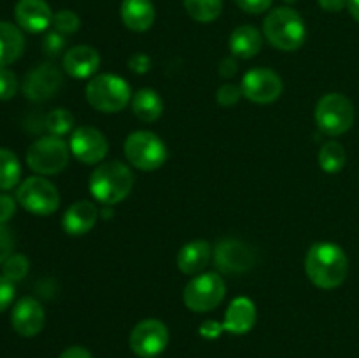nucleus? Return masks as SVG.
Wrapping results in <instances>:
<instances>
[{
  "mask_svg": "<svg viewBox=\"0 0 359 358\" xmlns=\"http://www.w3.org/2000/svg\"><path fill=\"white\" fill-rule=\"evenodd\" d=\"M305 272L312 284L323 290L339 288L349 274V260L333 242H316L305 256Z\"/></svg>",
  "mask_w": 359,
  "mask_h": 358,
  "instance_id": "nucleus-1",
  "label": "nucleus"
},
{
  "mask_svg": "<svg viewBox=\"0 0 359 358\" xmlns=\"http://www.w3.org/2000/svg\"><path fill=\"white\" fill-rule=\"evenodd\" d=\"M133 188V174L125 164L118 160L104 161L90 178V192L97 202L116 206L130 195Z\"/></svg>",
  "mask_w": 359,
  "mask_h": 358,
  "instance_id": "nucleus-2",
  "label": "nucleus"
},
{
  "mask_svg": "<svg viewBox=\"0 0 359 358\" xmlns=\"http://www.w3.org/2000/svg\"><path fill=\"white\" fill-rule=\"evenodd\" d=\"M265 39L280 51H297L307 37L304 18L291 7H277L270 11L263 21Z\"/></svg>",
  "mask_w": 359,
  "mask_h": 358,
  "instance_id": "nucleus-3",
  "label": "nucleus"
},
{
  "mask_svg": "<svg viewBox=\"0 0 359 358\" xmlns=\"http://www.w3.org/2000/svg\"><path fill=\"white\" fill-rule=\"evenodd\" d=\"M86 100L100 112H119L132 102V90L116 74H97L86 84Z\"/></svg>",
  "mask_w": 359,
  "mask_h": 358,
  "instance_id": "nucleus-4",
  "label": "nucleus"
},
{
  "mask_svg": "<svg viewBox=\"0 0 359 358\" xmlns=\"http://www.w3.org/2000/svg\"><path fill=\"white\" fill-rule=\"evenodd\" d=\"M125 157L139 171H156L167 161L168 151L163 140L153 132L137 130L125 140Z\"/></svg>",
  "mask_w": 359,
  "mask_h": 358,
  "instance_id": "nucleus-5",
  "label": "nucleus"
},
{
  "mask_svg": "<svg viewBox=\"0 0 359 358\" xmlns=\"http://www.w3.org/2000/svg\"><path fill=\"white\" fill-rule=\"evenodd\" d=\"M70 147L62 137L46 135L35 140L27 151V164L34 172L53 175L69 165Z\"/></svg>",
  "mask_w": 359,
  "mask_h": 358,
  "instance_id": "nucleus-6",
  "label": "nucleus"
},
{
  "mask_svg": "<svg viewBox=\"0 0 359 358\" xmlns=\"http://www.w3.org/2000/svg\"><path fill=\"white\" fill-rule=\"evenodd\" d=\"M316 123L326 135H342L354 123V105L346 95L328 93L316 105Z\"/></svg>",
  "mask_w": 359,
  "mask_h": 358,
  "instance_id": "nucleus-7",
  "label": "nucleus"
},
{
  "mask_svg": "<svg viewBox=\"0 0 359 358\" xmlns=\"http://www.w3.org/2000/svg\"><path fill=\"white\" fill-rule=\"evenodd\" d=\"M226 295V284L216 272L198 274L184 288L182 300L193 312H209L223 302Z\"/></svg>",
  "mask_w": 359,
  "mask_h": 358,
  "instance_id": "nucleus-8",
  "label": "nucleus"
},
{
  "mask_svg": "<svg viewBox=\"0 0 359 358\" xmlns=\"http://www.w3.org/2000/svg\"><path fill=\"white\" fill-rule=\"evenodd\" d=\"M16 200L25 211L37 216H49L60 207V193L56 186L41 175L25 179L16 192Z\"/></svg>",
  "mask_w": 359,
  "mask_h": 358,
  "instance_id": "nucleus-9",
  "label": "nucleus"
},
{
  "mask_svg": "<svg viewBox=\"0 0 359 358\" xmlns=\"http://www.w3.org/2000/svg\"><path fill=\"white\" fill-rule=\"evenodd\" d=\"M168 346V329L154 318L142 319L130 333V347L139 358H154Z\"/></svg>",
  "mask_w": 359,
  "mask_h": 358,
  "instance_id": "nucleus-10",
  "label": "nucleus"
},
{
  "mask_svg": "<svg viewBox=\"0 0 359 358\" xmlns=\"http://www.w3.org/2000/svg\"><path fill=\"white\" fill-rule=\"evenodd\" d=\"M241 90L255 104H272L283 95V79L270 69H252L242 77Z\"/></svg>",
  "mask_w": 359,
  "mask_h": 358,
  "instance_id": "nucleus-11",
  "label": "nucleus"
},
{
  "mask_svg": "<svg viewBox=\"0 0 359 358\" xmlns=\"http://www.w3.org/2000/svg\"><path fill=\"white\" fill-rule=\"evenodd\" d=\"M214 262L224 274H242L255 267L256 251L237 239H224L214 249Z\"/></svg>",
  "mask_w": 359,
  "mask_h": 358,
  "instance_id": "nucleus-12",
  "label": "nucleus"
},
{
  "mask_svg": "<svg viewBox=\"0 0 359 358\" xmlns=\"http://www.w3.org/2000/svg\"><path fill=\"white\" fill-rule=\"evenodd\" d=\"M70 153L86 165L100 164L109 151V142L100 130L93 126H79L70 137Z\"/></svg>",
  "mask_w": 359,
  "mask_h": 358,
  "instance_id": "nucleus-13",
  "label": "nucleus"
},
{
  "mask_svg": "<svg viewBox=\"0 0 359 358\" xmlns=\"http://www.w3.org/2000/svg\"><path fill=\"white\" fill-rule=\"evenodd\" d=\"M62 83V72L51 63H42L25 77L23 93L32 102H44L58 93Z\"/></svg>",
  "mask_w": 359,
  "mask_h": 358,
  "instance_id": "nucleus-14",
  "label": "nucleus"
},
{
  "mask_svg": "<svg viewBox=\"0 0 359 358\" xmlns=\"http://www.w3.org/2000/svg\"><path fill=\"white\" fill-rule=\"evenodd\" d=\"M46 323V312L41 302L23 297L16 302L11 312V325L21 337H34L41 333Z\"/></svg>",
  "mask_w": 359,
  "mask_h": 358,
  "instance_id": "nucleus-15",
  "label": "nucleus"
},
{
  "mask_svg": "<svg viewBox=\"0 0 359 358\" xmlns=\"http://www.w3.org/2000/svg\"><path fill=\"white\" fill-rule=\"evenodd\" d=\"M14 18L20 28L30 34H41L51 27L55 14L46 0H18Z\"/></svg>",
  "mask_w": 359,
  "mask_h": 358,
  "instance_id": "nucleus-16",
  "label": "nucleus"
},
{
  "mask_svg": "<svg viewBox=\"0 0 359 358\" xmlns=\"http://www.w3.org/2000/svg\"><path fill=\"white\" fill-rule=\"evenodd\" d=\"M100 55L91 46H74L63 55V70L76 79H88L97 74Z\"/></svg>",
  "mask_w": 359,
  "mask_h": 358,
  "instance_id": "nucleus-17",
  "label": "nucleus"
},
{
  "mask_svg": "<svg viewBox=\"0 0 359 358\" xmlns=\"http://www.w3.org/2000/svg\"><path fill=\"white\" fill-rule=\"evenodd\" d=\"M98 216H100V211L90 200L74 202L63 214V230H65V234L72 235V237L86 235L97 225Z\"/></svg>",
  "mask_w": 359,
  "mask_h": 358,
  "instance_id": "nucleus-18",
  "label": "nucleus"
},
{
  "mask_svg": "<svg viewBox=\"0 0 359 358\" xmlns=\"http://www.w3.org/2000/svg\"><path fill=\"white\" fill-rule=\"evenodd\" d=\"M256 305L251 298L238 297L228 305L226 314H224L223 332L235 333V336H244L255 326L256 323Z\"/></svg>",
  "mask_w": 359,
  "mask_h": 358,
  "instance_id": "nucleus-19",
  "label": "nucleus"
},
{
  "mask_svg": "<svg viewBox=\"0 0 359 358\" xmlns=\"http://www.w3.org/2000/svg\"><path fill=\"white\" fill-rule=\"evenodd\" d=\"M119 14L128 30L146 32L153 27L156 11L151 0H123Z\"/></svg>",
  "mask_w": 359,
  "mask_h": 358,
  "instance_id": "nucleus-20",
  "label": "nucleus"
},
{
  "mask_svg": "<svg viewBox=\"0 0 359 358\" xmlns=\"http://www.w3.org/2000/svg\"><path fill=\"white\" fill-rule=\"evenodd\" d=\"M212 256V248L207 241H191L181 248L177 255V267L186 276H198Z\"/></svg>",
  "mask_w": 359,
  "mask_h": 358,
  "instance_id": "nucleus-21",
  "label": "nucleus"
},
{
  "mask_svg": "<svg viewBox=\"0 0 359 358\" xmlns=\"http://www.w3.org/2000/svg\"><path fill=\"white\" fill-rule=\"evenodd\" d=\"M263 46V35L258 28L251 25H242L235 28L230 35V51L235 58L249 60L255 58Z\"/></svg>",
  "mask_w": 359,
  "mask_h": 358,
  "instance_id": "nucleus-22",
  "label": "nucleus"
},
{
  "mask_svg": "<svg viewBox=\"0 0 359 358\" xmlns=\"http://www.w3.org/2000/svg\"><path fill=\"white\" fill-rule=\"evenodd\" d=\"M25 49V37L20 28L7 21H0V67L16 62Z\"/></svg>",
  "mask_w": 359,
  "mask_h": 358,
  "instance_id": "nucleus-23",
  "label": "nucleus"
},
{
  "mask_svg": "<svg viewBox=\"0 0 359 358\" xmlns=\"http://www.w3.org/2000/svg\"><path fill=\"white\" fill-rule=\"evenodd\" d=\"M132 111L140 121L153 123L163 112V100L158 91L151 90V88H142L135 95H132Z\"/></svg>",
  "mask_w": 359,
  "mask_h": 358,
  "instance_id": "nucleus-24",
  "label": "nucleus"
},
{
  "mask_svg": "<svg viewBox=\"0 0 359 358\" xmlns=\"http://www.w3.org/2000/svg\"><path fill=\"white\" fill-rule=\"evenodd\" d=\"M21 165L16 154L7 147H0V190L7 192L20 183Z\"/></svg>",
  "mask_w": 359,
  "mask_h": 358,
  "instance_id": "nucleus-25",
  "label": "nucleus"
},
{
  "mask_svg": "<svg viewBox=\"0 0 359 358\" xmlns=\"http://www.w3.org/2000/svg\"><path fill=\"white\" fill-rule=\"evenodd\" d=\"M318 160L323 171L328 172V174H337L346 165L347 154L342 144L337 142V140H330V142L323 144Z\"/></svg>",
  "mask_w": 359,
  "mask_h": 358,
  "instance_id": "nucleus-26",
  "label": "nucleus"
},
{
  "mask_svg": "<svg viewBox=\"0 0 359 358\" xmlns=\"http://www.w3.org/2000/svg\"><path fill=\"white\" fill-rule=\"evenodd\" d=\"M189 16L198 23H210L217 20L223 11V0H184Z\"/></svg>",
  "mask_w": 359,
  "mask_h": 358,
  "instance_id": "nucleus-27",
  "label": "nucleus"
},
{
  "mask_svg": "<svg viewBox=\"0 0 359 358\" xmlns=\"http://www.w3.org/2000/svg\"><path fill=\"white\" fill-rule=\"evenodd\" d=\"M74 126V116L67 109H55L46 116V128H48L49 135L63 137L72 130Z\"/></svg>",
  "mask_w": 359,
  "mask_h": 358,
  "instance_id": "nucleus-28",
  "label": "nucleus"
},
{
  "mask_svg": "<svg viewBox=\"0 0 359 358\" xmlns=\"http://www.w3.org/2000/svg\"><path fill=\"white\" fill-rule=\"evenodd\" d=\"M30 269V263L25 255H11L6 262L2 263V276L7 277L11 283L25 279Z\"/></svg>",
  "mask_w": 359,
  "mask_h": 358,
  "instance_id": "nucleus-29",
  "label": "nucleus"
},
{
  "mask_svg": "<svg viewBox=\"0 0 359 358\" xmlns=\"http://www.w3.org/2000/svg\"><path fill=\"white\" fill-rule=\"evenodd\" d=\"M53 27H55L56 32H60L62 35H70L76 34L81 27V20L74 11L62 9L55 14L53 18Z\"/></svg>",
  "mask_w": 359,
  "mask_h": 358,
  "instance_id": "nucleus-30",
  "label": "nucleus"
},
{
  "mask_svg": "<svg viewBox=\"0 0 359 358\" xmlns=\"http://www.w3.org/2000/svg\"><path fill=\"white\" fill-rule=\"evenodd\" d=\"M18 77L13 70L0 67V100H11L18 93Z\"/></svg>",
  "mask_w": 359,
  "mask_h": 358,
  "instance_id": "nucleus-31",
  "label": "nucleus"
},
{
  "mask_svg": "<svg viewBox=\"0 0 359 358\" xmlns=\"http://www.w3.org/2000/svg\"><path fill=\"white\" fill-rule=\"evenodd\" d=\"M242 97H244V95H242L241 86L231 83H226L223 84V86H219V90H217L216 93L217 104L223 105V107H231V105L237 104Z\"/></svg>",
  "mask_w": 359,
  "mask_h": 358,
  "instance_id": "nucleus-32",
  "label": "nucleus"
},
{
  "mask_svg": "<svg viewBox=\"0 0 359 358\" xmlns=\"http://www.w3.org/2000/svg\"><path fill=\"white\" fill-rule=\"evenodd\" d=\"M42 48H44L46 55L56 56L63 51L65 48V35H62L60 32H49L48 35L42 41Z\"/></svg>",
  "mask_w": 359,
  "mask_h": 358,
  "instance_id": "nucleus-33",
  "label": "nucleus"
},
{
  "mask_svg": "<svg viewBox=\"0 0 359 358\" xmlns=\"http://www.w3.org/2000/svg\"><path fill=\"white\" fill-rule=\"evenodd\" d=\"M13 249H14L13 232H11L6 225L0 223V263H4L11 255H13Z\"/></svg>",
  "mask_w": 359,
  "mask_h": 358,
  "instance_id": "nucleus-34",
  "label": "nucleus"
},
{
  "mask_svg": "<svg viewBox=\"0 0 359 358\" xmlns=\"http://www.w3.org/2000/svg\"><path fill=\"white\" fill-rule=\"evenodd\" d=\"M235 2L248 14H262L272 6V0H235Z\"/></svg>",
  "mask_w": 359,
  "mask_h": 358,
  "instance_id": "nucleus-35",
  "label": "nucleus"
},
{
  "mask_svg": "<svg viewBox=\"0 0 359 358\" xmlns=\"http://www.w3.org/2000/svg\"><path fill=\"white\" fill-rule=\"evenodd\" d=\"M14 298V283L0 276V312L6 311Z\"/></svg>",
  "mask_w": 359,
  "mask_h": 358,
  "instance_id": "nucleus-36",
  "label": "nucleus"
},
{
  "mask_svg": "<svg viewBox=\"0 0 359 358\" xmlns=\"http://www.w3.org/2000/svg\"><path fill=\"white\" fill-rule=\"evenodd\" d=\"M128 69L133 74H146L151 69V58L144 53H135L128 58Z\"/></svg>",
  "mask_w": 359,
  "mask_h": 358,
  "instance_id": "nucleus-37",
  "label": "nucleus"
},
{
  "mask_svg": "<svg viewBox=\"0 0 359 358\" xmlns=\"http://www.w3.org/2000/svg\"><path fill=\"white\" fill-rule=\"evenodd\" d=\"M14 211H16V202L13 197L0 193V223L6 225L13 218Z\"/></svg>",
  "mask_w": 359,
  "mask_h": 358,
  "instance_id": "nucleus-38",
  "label": "nucleus"
},
{
  "mask_svg": "<svg viewBox=\"0 0 359 358\" xmlns=\"http://www.w3.org/2000/svg\"><path fill=\"white\" fill-rule=\"evenodd\" d=\"M238 65L235 56H228V58H223V62L219 63V76L224 77V79H231L237 74Z\"/></svg>",
  "mask_w": 359,
  "mask_h": 358,
  "instance_id": "nucleus-39",
  "label": "nucleus"
},
{
  "mask_svg": "<svg viewBox=\"0 0 359 358\" xmlns=\"http://www.w3.org/2000/svg\"><path fill=\"white\" fill-rule=\"evenodd\" d=\"M221 332H223V325L217 321H205L200 326V333H202V337H207V339H214Z\"/></svg>",
  "mask_w": 359,
  "mask_h": 358,
  "instance_id": "nucleus-40",
  "label": "nucleus"
},
{
  "mask_svg": "<svg viewBox=\"0 0 359 358\" xmlns=\"http://www.w3.org/2000/svg\"><path fill=\"white\" fill-rule=\"evenodd\" d=\"M318 4L326 13H340L342 9H346L349 0H318Z\"/></svg>",
  "mask_w": 359,
  "mask_h": 358,
  "instance_id": "nucleus-41",
  "label": "nucleus"
},
{
  "mask_svg": "<svg viewBox=\"0 0 359 358\" xmlns=\"http://www.w3.org/2000/svg\"><path fill=\"white\" fill-rule=\"evenodd\" d=\"M58 358H93L91 357L90 351L83 346H72V347H67Z\"/></svg>",
  "mask_w": 359,
  "mask_h": 358,
  "instance_id": "nucleus-42",
  "label": "nucleus"
},
{
  "mask_svg": "<svg viewBox=\"0 0 359 358\" xmlns=\"http://www.w3.org/2000/svg\"><path fill=\"white\" fill-rule=\"evenodd\" d=\"M347 7H349L351 16H353L354 20H356L358 23H359V0H349Z\"/></svg>",
  "mask_w": 359,
  "mask_h": 358,
  "instance_id": "nucleus-43",
  "label": "nucleus"
},
{
  "mask_svg": "<svg viewBox=\"0 0 359 358\" xmlns=\"http://www.w3.org/2000/svg\"><path fill=\"white\" fill-rule=\"evenodd\" d=\"M284 2H287V4H294V2H298V0H284Z\"/></svg>",
  "mask_w": 359,
  "mask_h": 358,
  "instance_id": "nucleus-44",
  "label": "nucleus"
}]
</instances>
